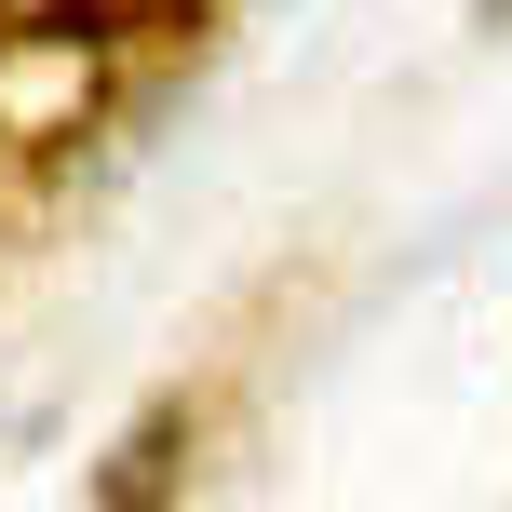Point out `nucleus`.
I'll use <instances>...</instances> for the list:
<instances>
[{
  "label": "nucleus",
  "instance_id": "nucleus-1",
  "mask_svg": "<svg viewBox=\"0 0 512 512\" xmlns=\"http://www.w3.org/2000/svg\"><path fill=\"white\" fill-rule=\"evenodd\" d=\"M41 41H135V27H176V0H41Z\"/></svg>",
  "mask_w": 512,
  "mask_h": 512
}]
</instances>
